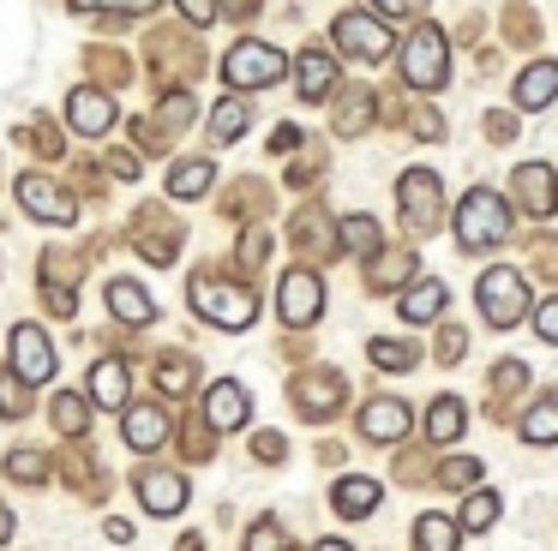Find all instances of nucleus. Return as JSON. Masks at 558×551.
Wrapping results in <instances>:
<instances>
[{
    "mask_svg": "<svg viewBox=\"0 0 558 551\" xmlns=\"http://www.w3.org/2000/svg\"><path fill=\"white\" fill-rule=\"evenodd\" d=\"M246 120H253V108H246L241 96H229V102H217V114H210V138H217V144L241 138V132H246Z\"/></svg>",
    "mask_w": 558,
    "mask_h": 551,
    "instance_id": "obj_26",
    "label": "nucleus"
},
{
    "mask_svg": "<svg viewBox=\"0 0 558 551\" xmlns=\"http://www.w3.org/2000/svg\"><path fill=\"white\" fill-rule=\"evenodd\" d=\"M102 7L109 12H150L157 0H78V12H102Z\"/></svg>",
    "mask_w": 558,
    "mask_h": 551,
    "instance_id": "obj_38",
    "label": "nucleus"
},
{
    "mask_svg": "<svg viewBox=\"0 0 558 551\" xmlns=\"http://www.w3.org/2000/svg\"><path fill=\"white\" fill-rule=\"evenodd\" d=\"M493 522H498V491H474V498L462 503V515H457L462 534H481V527H493Z\"/></svg>",
    "mask_w": 558,
    "mask_h": 551,
    "instance_id": "obj_27",
    "label": "nucleus"
},
{
    "mask_svg": "<svg viewBox=\"0 0 558 551\" xmlns=\"http://www.w3.org/2000/svg\"><path fill=\"white\" fill-rule=\"evenodd\" d=\"M366 354H373V366H385V371H409L414 359H421V354H414V342H373Z\"/></svg>",
    "mask_w": 558,
    "mask_h": 551,
    "instance_id": "obj_29",
    "label": "nucleus"
},
{
    "mask_svg": "<svg viewBox=\"0 0 558 551\" xmlns=\"http://www.w3.org/2000/svg\"><path fill=\"white\" fill-rule=\"evenodd\" d=\"M409 270H414V252H390V258H378V264H373V270H366V276H373L378 287H390V282H402V276H409Z\"/></svg>",
    "mask_w": 558,
    "mask_h": 551,
    "instance_id": "obj_31",
    "label": "nucleus"
},
{
    "mask_svg": "<svg viewBox=\"0 0 558 551\" xmlns=\"http://www.w3.org/2000/svg\"><path fill=\"white\" fill-rule=\"evenodd\" d=\"M505 234H510V204L498 198L493 186H474L469 198L457 204V246L462 252H493V246H505Z\"/></svg>",
    "mask_w": 558,
    "mask_h": 551,
    "instance_id": "obj_1",
    "label": "nucleus"
},
{
    "mask_svg": "<svg viewBox=\"0 0 558 551\" xmlns=\"http://www.w3.org/2000/svg\"><path fill=\"white\" fill-rule=\"evenodd\" d=\"M138 503H145L150 515H181L186 510V479L162 474V467H145V474H138Z\"/></svg>",
    "mask_w": 558,
    "mask_h": 551,
    "instance_id": "obj_11",
    "label": "nucleus"
},
{
    "mask_svg": "<svg viewBox=\"0 0 558 551\" xmlns=\"http://www.w3.org/2000/svg\"><path fill=\"white\" fill-rule=\"evenodd\" d=\"M205 419L217 431H234V426H246V390L234 378H222V383H210V395H205Z\"/></svg>",
    "mask_w": 558,
    "mask_h": 551,
    "instance_id": "obj_14",
    "label": "nucleus"
},
{
    "mask_svg": "<svg viewBox=\"0 0 558 551\" xmlns=\"http://www.w3.org/2000/svg\"><path fill=\"white\" fill-rule=\"evenodd\" d=\"M162 390L186 395V390H193V366H186V359H162Z\"/></svg>",
    "mask_w": 558,
    "mask_h": 551,
    "instance_id": "obj_37",
    "label": "nucleus"
},
{
    "mask_svg": "<svg viewBox=\"0 0 558 551\" xmlns=\"http://www.w3.org/2000/svg\"><path fill=\"white\" fill-rule=\"evenodd\" d=\"M313 551H349V539H318Z\"/></svg>",
    "mask_w": 558,
    "mask_h": 551,
    "instance_id": "obj_42",
    "label": "nucleus"
},
{
    "mask_svg": "<svg viewBox=\"0 0 558 551\" xmlns=\"http://www.w3.org/2000/svg\"><path fill=\"white\" fill-rule=\"evenodd\" d=\"M13 534V510H7V503H0V539Z\"/></svg>",
    "mask_w": 558,
    "mask_h": 551,
    "instance_id": "obj_43",
    "label": "nucleus"
},
{
    "mask_svg": "<svg viewBox=\"0 0 558 551\" xmlns=\"http://www.w3.org/2000/svg\"><path fill=\"white\" fill-rule=\"evenodd\" d=\"M7 474H13V479H31V486H37V479L49 474V462H43L37 450H13V455H7Z\"/></svg>",
    "mask_w": 558,
    "mask_h": 551,
    "instance_id": "obj_32",
    "label": "nucleus"
},
{
    "mask_svg": "<svg viewBox=\"0 0 558 551\" xmlns=\"http://www.w3.org/2000/svg\"><path fill=\"white\" fill-rule=\"evenodd\" d=\"M462 419H469V414H462V402H457V395H438V402H433V414H426V438H433V443L462 438Z\"/></svg>",
    "mask_w": 558,
    "mask_h": 551,
    "instance_id": "obj_24",
    "label": "nucleus"
},
{
    "mask_svg": "<svg viewBox=\"0 0 558 551\" xmlns=\"http://www.w3.org/2000/svg\"><path fill=\"white\" fill-rule=\"evenodd\" d=\"M373 7H378V12H390V19H402V12H414L421 0H373Z\"/></svg>",
    "mask_w": 558,
    "mask_h": 551,
    "instance_id": "obj_40",
    "label": "nucleus"
},
{
    "mask_svg": "<svg viewBox=\"0 0 558 551\" xmlns=\"http://www.w3.org/2000/svg\"><path fill=\"white\" fill-rule=\"evenodd\" d=\"M402 72H409L414 90H438V84H445L450 60H445V30H438V24H421V30L409 36V48H402Z\"/></svg>",
    "mask_w": 558,
    "mask_h": 551,
    "instance_id": "obj_4",
    "label": "nucleus"
},
{
    "mask_svg": "<svg viewBox=\"0 0 558 551\" xmlns=\"http://www.w3.org/2000/svg\"><path fill=\"white\" fill-rule=\"evenodd\" d=\"M414 546H421V551H457L462 546V527L450 522V515H421V522H414Z\"/></svg>",
    "mask_w": 558,
    "mask_h": 551,
    "instance_id": "obj_23",
    "label": "nucleus"
},
{
    "mask_svg": "<svg viewBox=\"0 0 558 551\" xmlns=\"http://www.w3.org/2000/svg\"><path fill=\"white\" fill-rule=\"evenodd\" d=\"M438 479H445L450 491H462V486H474V479H481V462H474V455H462V462H445V467H438Z\"/></svg>",
    "mask_w": 558,
    "mask_h": 551,
    "instance_id": "obj_34",
    "label": "nucleus"
},
{
    "mask_svg": "<svg viewBox=\"0 0 558 551\" xmlns=\"http://www.w3.org/2000/svg\"><path fill=\"white\" fill-rule=\"evenodd\" d=\"M246 551H289V539H282L277 522H258L253 534H246Z\"/></svg>",
    "mask_w": 558,
    "mask_h": 551,
    "instance_id": "obj_35",
    "label": "nucleus"
},
{
    "mask_svg": "<svg viewBox=\"0 0 558 551\" xmlns=\"http://www.w3.org/2000/svg\"><path fill=\"white\" fill-rule=\"evenodd\" d=\"M553 96H558V60H534V66L517 78V108L534 114V108H546Z\"/></svg>",
    "mask_w": 558,
    "mask_h": 551,
    "instance_id": "obj_17",
    "label": "nucleus"
},
{
    "mask_svg": "<svg viewBox=\"0 0 558 551\" xmlns=\"http://www.w3.org/2000/svg\"><path fill=\"white\" fill-rule=\"evenodd\" d=\"M397 192H402V216H409V228H414V234H426V228L438 222V180L426 174V168H409Z\"/></svg>",
    "mask_w": 558,
    "mask_h": 551,
    "instance_id": "obj_10",
    "label": "nucleus"
},
{
    "mask_svg": "<svg viewBox=\"0 0 558 551\" xmlns=\"http://www.w3.org/2000/svg\"><path fill=\"white\" fill-rule=\"evenodd\" d=\"M109 311L121 323H150V318H157V299H150L138 282H114L109 287Z\"/></svg>",
    "mask_w": 558,
    "mask_h": 551,
    "instance_id": "obj_20",
    "label": "nucleus"
},
{
    "mask_svg": "<svg viewBox=\"0 0 558 551\" xmlns=\"http://www.w3.org/2000/svg\"><path fill=\"white\" fill-rule=\"evenodd\" d=\"M402 431H409V407H402L397 395H378V402L361 407V438L366 443H397Z\"/></svg>",
    "mask_w": 558,
    "mask_h": 551,
    "instance_id": "obj_12",
    "label": "nucleus"
},
{
    "mask_svg": "<svg viewBox=\"0 0 558 551\" xmlns=\"http://www.w3.org/2000/svg\"><path fill=\"white\" fill-rule=\"evenodd\" d=\"M342 240H349V252H373L378 246V222L373 216H342Z\"/></svg>",
    "mask_w": 558,
    "mask_h": 551,
    "instance_id": "obj_30",
    "label": "nucleus"
},
{
    "mask_svg": "<svg viewBox=\"0 0 558 551\" xmlns=\"http://www.w3.org/2000/svg\"><path fill=\"white\" fill-rule=\"evenodd\" d=\"M181 12L193 24H210V19H217V0H181Z\"/></svg>",
    "mask_w": 558,
    "mask_h": 551,
    "instance_id": "obj_39",
    "label": "nucleus"
},
{
    "mask_svg": "<svg viewBox=\"0 0 558 551\" xmlns=\"http://www.w3.org/2000/svg\"><path fill=\"white\" fill-rule=\"evenodd\" d=\"M121 431H126V443L133 450H162L169 443V414L162 407H126V419H121Z\"/></svg>",
    "mask_w": 558,
    "mask_h": 551,
    "instance_id": "obj_16",
    "label": "nucleus"
},
{
    "mask_svg": "<svg viewBox=\"0 0 558 551\" xmlns=\"http://www.w3.org/2000/svg\"><path fill=\"white\" fill-rule=\"evenodd\" d=\"M193 311L210 323H222V330H246V323L258 318V299L246 294V287H222V282H193Z\"/></svg>",
    "mask_w": 558,
    "mask_h": 551,
    "instance_id": "obj_5",
    "label": "nucleus"
},
{
    "mask_svg": "<svg viewBox=\"0 0 558 551\" xmlns=\"http://www.w3.org/2000/svg\"><path fill=\"white\" fill-rule=\"evenodd\" d=\"M510 186H517V198H522V210H529V216H546V210H553V198H558V174L546 162H522L517 174H510Z\"/></svg>",
    "mask_w": 558,
    "mask_h": 551,
    "instance_id": "obj_13",
    "label": "nucleus"
},
{
    "mask_svg": "<svg viewBox=\"0 0 558 551\" xmlns=\"http://www.w3.org/2000/svg\"><path fill=\"white\" fill-rule=\"evenodd\" d=\"M277 311L289 323H313L318 311H325V282H318L313 270H289L282 276V294H277Z\"/></svg>",
    "mask_w": 558,
    "mask_h": 551,
    "instance_id": "obj_8",
    "label": "nucleus"
},
{
    "mask_svg": "<svg viewBox=\"0 0 558 551\" xmlns=\"http://www.w3.org/2000/svg\"><path fill=\"white\" fill-rule=\"evenodd\" d=\"M534 330H541V342L558 347V294H546L541 306H534Z\"/></svg>",
    "mask_w": 558,
    "mask_h": 551,
    "instance_id": "obj_36",
    "label": "nucleus"
},
{
    "mask_svg": "<svg viewBox=\"0 0 558 551\" xmlns=\"http://www.w3.org/2000/svg\"><path fill=\"white\" fill-rule=\"evenodd\" d=\"M378 498H385V486H378V479H361V474H349L337 486V510L349 515V522H354V515H373Z\"/></svg>",
    "mask_w": 558,
    "mask_h": 551,
    "instance_id": "obj_22",
    "label": "nucleus"
},
{
    "mask_svg": "<svg viewBox=\"0 0 558 551\" xmlns=\"http://www.w3.org/2000/svg\"><path fill=\"white\" fill-rule=\"evenodd\" d=\"M210 180H217V168H210V162H181L169 174V198H193V192H205Z\"/></svg>",
    "mask_w": 558,
    "mask_h": 551,
    "instance_id": "obj_28",
    "label": "nucleus"
},
{
    "mask_svg": "<svg viewBox=\"0 0 558 551\" xmlns=\"http://www.w3.org/2000/svg\"><path fill=\"white\" fill-rule=\"evenodd\" d=\"M337 48L373 66V60L390 54V30L378 19H366V12H342V19H337Z\"/></svg>",
    "mask_w": 558,
    "mask_h": 551,
    "instance_id": "obj_6",
    "label": "nucleus"
},
{
    "mask_svg": "<svg viewBox=\"0 0 558 551\" xmlns=\"http://www.w3.org/2000/svg\"><path fill=\"white\" fill-rule=\"evenodd\" d=\"M522 438L529 443H558V395H541V402L522 414Z\"/></svg>",
    "mask_w": 558,
    "mask_h": 551,
    "instance_id": "obj_25",
    "label": "nucleus"
},
{
    "mask_svg": "<svg viewBox=\"0 0 558 551\" xmlns=\"http://www.w3.org/2000/svg\"><path fill=\"white\" fill-rule=\"evenodd\" d=\"M13 371H19V383H49L54 378V342L37 323H19L13 330Z\"/></svg>",
    "mask_w": 558,
    "mask_h": 551,
    "instance_id": "obj_7",
    "label": "nucleus"
},
{
    "mask_svg": "<svg viewBox=\"0 0 558 551\" xmlns=\"http://www.w3.org/2000/svg\"><path fill=\"white\" fill-rule=\"evenodd\" d=\"M397 311H402V318H409V323H433L438 311H445V282H433V276H426V282L402 287Z\"/></svg>",
    "mask_w": 558,
    "mask_h": 551,
    "instance_id": "obj_18",
    "label": "nucleus"
},
{
    "mask_svg": "<svg viewBox=\"0 0 558 551\" xmlns=\"http://www.w3.org/2000/svg\"><path fill=\"white\" fill-rule=\"evenodd\" d=\"M294 78H301V96H306V102H325L330 84H337V60L318 54V48H306L301 66H294Z\"/></svg>",
    "mask_w": 558,
    "mask_h": 551,
    "instance_id": "obj_19",
    "label": "nucleus"
},
{
    "mask_svg": "<svg viewBox=\"0 0 558 551\" xmlns=\"http://www.w3.org/2000/svg\"><path fill=\"white\" fill-rule=\"evenodd\" d=\"M282 72H289V60H282L270 42H234L229 54H222V78H229L234 90H265V84L282 78Z\"/></svg>",
    "mask_w": 558,
    "mask_h": 551,
    "instance_id": "obj_2",
    "label": "nucleus"
},
{
    "mask_svg": "<svg viewBox=\"0 0 558 551\" xmlns=\"http://www.w3.org/2000/svg\"><path fill=\"white\" fill-rule=\"evenodd\" d=\"M90 402L97 407H121L126 402V366L121 359H97V366H90Z\"/></svg>",
    "mask_w": 558,
    "mask_h": 551,
    "instance_id": "obj_21",
    "label": "nucleus"
},
{
    "mask_svg": "<svg viewBox=\"0 0 558 551\" xmlns=\"http://www.w3.org/2000/svg\"><path fill=\"white\" fill-rule=\"evenodd\" d=\"M258 455H265V462H277V455H282V443H277V431H265V438H258Z\"/></svg>",
    "mask_w": 558,
    "mask_h": 551,
    "instance_id": "obj_41",
    "label": "nucleus"
},
{
    "mask_svg": "<svg viewBox=\"0 0 558 551\" xmlns=\"http://www.w3.org/2000/svg\"><path fill=\"white\" fill-rule=\"evenodd\" d=\"M481 311H486V323H498V330L522 323L529 318V282H522L517 270H486L481 276Z\"/></svg>",
    "mask_w": 558,
    "mask_h": 551,
    "instance_id": "obj_3",
    "label": "nucleus"
},
{
    "mask_svg": "<svg viewBox=\"0 0 558 551\" xmlns=\"http://www.w3.org/2000/svg\"><path fill=\"white\" fill-rule=\"evenodd\" d=\"M54 426L61 431H85V402H78V395H54Z\"/></svg>",
    "mask_w": 558,
    "mask_h": 551,
    "instance_id": "obj_33",
    "label": "nucleus"
},
{
    "mask_svg": "<svg viewBox=\"0 0 558 551\" xmlns=\"http://www.w3.org/2000/svg\"><path fill=\"white\" fill-rule=\"evenodd\" d=\"M66 120H73L78 132H90V138H102V132L114 126V102L85 84V90H73V102H66Z\"/></svg>",
    "mask_w": 558,
    "mask_h": 551,
    "instance_id": "obj_15",
    "label": "nucleus"
},
{
    "mask_svg": "<svg viewBox=\"0 0 558 551\" xmlns=\"http://www.w3.org/2000/svg\"><path fill=\"white\" fill-rule=\"evenodd\" d=\"M19 198H25V210L37 216V222H61V228H66V222L78 216V204L66 198L61 186H49L43 174H19Z\"/></svg>",
    "mask_w": 558,
    "mask_h": 551,
    "instance_id": "obj_9",
    "label": "nucleus"
}]
</instances>
